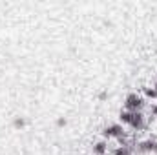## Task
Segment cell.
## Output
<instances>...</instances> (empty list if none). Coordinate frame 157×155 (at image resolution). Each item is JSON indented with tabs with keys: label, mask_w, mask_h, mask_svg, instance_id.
Segmentation results:
<instances>
[{
	"label": "cell",
	"mask_w": 157,
	"mask_h": 155,
	"mask_svg": "<svg viewBox=\"0 0 157 155\" xmlns=\"http://www.w3.org/2000/svg\"><path fill=\"white\" fill-rule=\"evenodd\" d=\"M119 122L122 126H128L132 131H143L146 128V117L143 112H128L121 110L119 113Z\"/></svg>",
	"instance_id": "obj_1"
},
{
	"label": "cell",
	"mask_w": 157,
	"mask_h": 155,
	"mask_svg": "<svg viewBox=\"0 0 157 155\" xmlns=\"http://www.w3.org/2000/svg\"><path fill=\"white\" fill-rule=\"evenodd\" d=\"M102 139L104 141H117L121 137H124V135H128V131L124 130V126L121 124V122H112V124H108V126H104L102 128Z\"/></svg>",
	"instance_id": "obj_2"
},
{
	"label": "cell",
	"mask_w": 157,
	"mask_h": 155,
	"mask_svg": "<svg viewBox=\"0 0 157 155\" xmlns=\"http://www.w3.org/2000/svg\"><path fill=\"white\" fill-rule=\"evenodd\" d=\"M146 106V100L141 93H128L124 99V110L128 112H143Z\"/></svg>",
	"instance_id": "obj_3"
},
{
	"label": "cell",
	"mask_w": 157,
	"mask_h": 155,
	"mask_svg": "<svg viewBox=\"0 0 157 155\" xmlns=\"http://www.w3.org/2000/svg\"><path fill=\"white\" fill-rule=\"evenodd\" d=\"M91 152H93V155H108L110 153V144H108V141H104V139L97 141V142L91 146Z\"/></svg>",
	"instance_id": "obj_4"
},
{
	"label": "cell",
	"mask_w": 157,
	"mask_h": 155,
	"mask_svg": "<svg viewBox=\"0 0 157 155\" xmlns=\"http://www.w3.org/2000/svg\"><path fill=\"white\" fill-rule=\"evenodd\" d=\"M143 97H144V100H155L157 99V89L154 88V86L143 88Z\"/></svg>",
	"instance_id": "obj_5"
},
{
	"label": "cell",
	"mask_w": 157,
	"mask_h": 155,
	"mask_svg": "<svg viewBox=\"0 0 157 155\" xmlns=\"http://www.w3.org/2000/svg\"><path fill=\"white\" fill-rule=\"evenodd\" d=\"M13 128L15 130H24L26 126H28V119L26 117H22V115H17V117H13Z\"/></svg>",
	"instance_id": "obj_6"
},
{
	"label": "cell",
	"mask_w": 157,
	"mask_h": 155,
	"mask_svg": "<svg viewBox=\"0 0 157 155\" xmlns=\"http://www.w3.org/2000/svg\"><path fill=\"white\" fill-rule=\"evenodd\" d=\"M108 99H110V91H108V89L99 91V95H97V100H99V102H104V100H108Z\"/></svg>",
	"instance_id": "obj_7"
},
{
	"label": "cell",
	"mask_w": 157,
	"mask_h": 155,
	"mask_svg": "<svg viewBox=\"0 0 157 155\" xmlns=\"http://www.w3.org/2000/svg\"><path fill=\"white\" fill-rule=\"evenodd\" d=\"M66 124H68V119H66L64 115H62V117H57V120H55V126H57V128H64Z\"/></svg>",
	"instance_id": "obj_8"
},
{
	"label": "cell",
	"mask_w": 157,
	"mask_h": 155,
	"mask_svg": "<svg viewBox=\"0 0 157 155\" xmlns=\"http://www.w3.org/2000/svg\"><path fill=\"white\" fill-rule=\"evenodd\" d=\"M150 113H152V117H155L157 119V104H154V106L150 108Z\"/></svg>",
	"instance_id": "obj_9"
},
{
	"label": "cell",
	"mask_w": 157,
	"mask_h": 155,
	"mask_svg": "<svg viewBox=\"0 0 157 155\" xmlns=\"http://www.w3.org/2000/svg\"><path fill=\"white\" fill-rule=\"evenodd\" d=\"M84 155H90V153H84Z\"/></svg>",
	"instance_id": "obj_10"
}]
</instances>
